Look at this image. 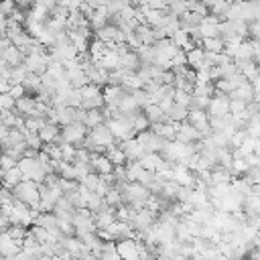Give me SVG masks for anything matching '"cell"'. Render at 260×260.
Segmentation results:
<instances>
[{"label": "cell", "instance_id": "816d5d0a", "mask_svg": "<svg viewBox=\"0 0 260 260\" xmlns=\"http://www.w3.org/2000/svg\"><path fill=\"white\" fill-rule=\"evenodd\" d=\"M8 132H10V128H8L6 124H2V122H0V142H2V140L8 136Z\"/></svg>", "mask_w": 260, "mask_h": 260}, {"label": "cell", "instance_id": "7a4b0ae2", "mask_svg": "<svg viewBox=\"0 0 260 260\" xmlns=\"http://www.w3.org/2000/svg\"><path fill=\"white\" fill-rule=\"evenodd\" d=\"M12 193H14V197H16L18 201L26 203L30 209H39V205H41L39 183H35V181H22V183H18V185L12 189ZM39 211H41V209H39Z\"/></svg>", "mask_w": 260, "mask_h": 260}, {"label": "cell", "instance_id": "484cf974", "mask_svg": "<svg viewBox=\"0 0 260 260\" xmlns=\"http://www.w3.org/2000/svg\"><path fill=\"white\" fill-rule=\"evenodd\" d=\"M140 110H142V108L138 106L136 98H134L130 91H126V95L122 98V102H120V106H118V112H120V114H124V116H130V114L140 112Z\"/></svg>", "mask_w": 260, "mask_h": 260}, {"label": "cell", "instance_id": "681fc988", "mask_svg": "<svg viewBox=\"0 0 260 260\" xmlns=\"http://www.w3.org/2000/svg\"><path fill=\"white\" fill-rule=\"evenodd\" d=\"M250 35H252V39L260 41V20H254V22H250Z\"/></svg>", "mask_w": 260, "mask_h": 260}, {"label": "cell", "instance_id": "7c38bea8", "mask_svg": "<svg viewBox=\"0 0 260 260\" xmlns=\"http://www.w3.org/2000/svg\"><path fill=\"white\" fill-rule=\"evenodd\" d=\"M207 114L213 116V118H225V116H230V95L215 91L211 95L209 106H207Z\"/></svg>", "mask_w": 260, "mask_h": 260}, {"label": "cell", "instance_id": "ba28073f", "mask_svg": "<svg viewBox=\"0 0 260 260\" xmlns=\"http://www.w3.org/2000/svg\"><path fill=\"white\" fill-rule=\"evenodd\" d=\"M51 65V59H49V51L45 53H30L24 57V67L28 73H35V75H43Z\"/></svg>", "mask_w": 260, "mask_h": 260}, {"label": "cell", "instance_id": "7bdbcfd3", "mask_svg": "<svg viewBox=\"0 0 260 260\" xmlns=\"http://www.w3.org/2000/svg\"><path fill=\"white\" fill-rule=\"evenodd\" d=\"M16 100L10 93H0V112H14Z\"/></svg>", "mask_w": 260, "mask_h": 260}, {"label": "cell", "instance_id": "603a6c76", "mask_svg": "<svg viewBox=\"0 0 260 260\" xmlns=\"http://www.w3.org/2000/svg\"><path fill=\"white\" fill-rule=\"evenodd\" d=\"M14 112H16L18 116H22V118L35 116V112H37V100H35L32 95H24V98L16 100V108H14Z\"/></svg>", "mask_w": 260, "mask_h": 260}, {"label": "cell", "instance_id": "f1b7e54d", "mask_svg": "<svg viewBox=\"0 0 260 260\" xmlns=\"http://www.w3.org/2000/svg\"><path fill=\"white\" fill-rule=\"evenodd\" d=\"M0 59H4L10 67H18V65H22L24 63V55L20 53V49L18 47H14V45H10L4 53H2V57Z\"/></svg>", "mask_w": 260, "mask_h": 260}, {"label": "cell", "instance_id": "4316f807", "mask_svg": "<svg viewBox=\"0 0 260 260\" xmlns=\"http://www.w3.org/2000/svg\"><path fill=\"white\" fill-rule=\"evenodd\" d=\"M128 120H130V124H132V128H134V132L136 134H140V132H146L148 128H150V120L144 116V112L140 110V112H134V114H130V116H126Z\"/></svg>", "mask_w": 260, "mask_h": 260}, {"label": "cell", "instance_id": "5b68a950", "mask_svg": "<svg viewBox=\"0 0 260 260\" xmlns=\"http://www.w3.org/2000/svg\"><path fill=\"white\" fill-rule=\"evenodd\" d=\"M110 132L114 134L116 142H124V140H130V138H136V132L130 124V120L126 116H120V118H112V120H106Z\"/></svg>", "mask_w": 260, "mask_h": 260}, {"label": "cell", "instance_id": "9c48e42d", "mask_svg": "<svg viewBox=\"0 0 260 260\" xmlns=\"http://www.w3.org/2000/svg\"><path fill=\"white\" fill-rule=\"evenodd\" d=\"M187 122L205 138L211 134V126H209V114L207 110H197V108H191L189 110V116H187Z\"/></svg>", "mask_w": 260, "mask_h": 260}, {"label": "cell", "instance_id": "f5cc1de1", "mask_svg": "<svg viewBox=\"0 0 260 260\" xmlns=\"http://www.w3.org/2000/svg\"><path fill=\"white\" fill-rule=\"evenodd\" d=\"M250 83H252V87H254V91L256 93H260V73L254 77V79H250Z\"/></svg>", "mask_w": 260, "mask_h": 260}, {"label": "cell", "instance_id": "44dd1931", "mask_svg": "<svg viewBox=\"0 0 260 260\" xmlns=\"http://www.w3.org/2000/svg\"><path fill=\"white\" fill-rule=\"evenodd\" d=\"M236 67H238V73H242L248 81L254 79L258 73H260V67H258V61L254 59H240V61H234Z\"/></svg>", "mask_w": 260, "mask_h": 260}, {"label": "cell", "instance_id": "c3c4849f", "mask_svg": "<svg viewBox=\"0 0 260 260\" xmlns=\"http://www.w3.org/2000/svg\"><path fill=\"white\" fill-rule=\"evenodd\" d=\"M14 100H20V98H24L26 95V89H24V85L22 83H14L12 87H10V91H8Z\"/></svg>", "mask_w": 260, "mask_h": 260}, {"label": "cell", "instance_id": "11a10c76", "mask_svg": "<svg viewBox=\"0 0 260 260\" xmlns=\"http://www.w3.org/2000/svg\"><path fill=\"white\" fill-rule=\"evenodd\" d=\"M215 260H232V258H228V256H223V254H219Z\"/></svg>", "mask_w": 260, "mask_h": 260}, {"label": "cell", "instance_id": "277c9868", "mask_svg": "<svg viewBox=\"0 0 260 260\" xmlns=\"http://www.w3.org/2000/svg\"><path fill=\"white\" fill-rule=\"evenodd\" d=\"M79 91H81V108L83 110H102L104 108V91L100 85L87 83Z\"/></svg>", "mask_w": 260, "mask_h": 260}, {"label": "cell", "instance_id": "52a82bcc", "mask_svg": "<svg viewBox=\"0 0 260 260\" xmlns=\"http://www.w3.org/2000/svg\"><path fill=\"white\" fill-rule=\"evenodd\" d=\"M87 132H89V130L85 128V124H81V122H71V124H67V126L61 128V140H63L65 144L81 146L83 140L87 138Z\"/></svg>", "mask_w": 260, "mask_h": 260}, {"label": "cell", "instance_id": "f6af8a7d", "mask_svg": "<svg viewBox=\"0 0 260 260\" xmlns=\"http://www.w3.org/2000/svg\"><path fill=\"white\" fill-rule=\"evenodd\" d=\"M130 6V0H112L110 4H108V10H110V16H114V14H120L124 8H128Z\"/></svg>", "mask_w": 260, "mask_h": 260}, {"label": "cell", "instance_id": "d4e9b609", "mask_svg": "<svg viewBox=\"0 0 260 260\" xmlns=\"http://www.w3.org/2000/svg\"><path fill=\"white\" fill-rule=\"evenodd\" d=\"M24 179H22V173H20V169H18V165L14 167V169H8V171H4L2 173V187H6V189H14L18 183H22Z\"/></svg>", "mask_w": 260, "mask_h": 260}, {"label": "cell", "instance_id": "f907efd6", "mask_svg": "<svg viewBox=\"0 0 260 260\" xmlns=\"http://www.w3.org/2000/svg\"><path fill=\"white\" fill-rule=\"evenodd\" d=\"M35 4H41V6H47V8L51 10L53 6H57V0H35Z\"/></svg>", "mask_w": 260, "mask_h": 260}, {"label": "cell", "instance_id": "5bb4252c", "mask_svg": "<svg viewBox=\"0 0 260 260\" xmlns=\"http://www.w3.org/2000/svg\"><path fill=\"white\" fill-rule=\"evenodd\" d=\"M20 250H22V242L20 240L12 238L8 232H0V254L4 258H10L12 260Z\"/></svg>", "mask_w": 260, "mask_h": 260}, {"label": "cell", "instance_id": "9a60e30c", "mask_svg": "<svg viewBox=\"0 0 260 260\" xmlns=\"http://www.w3.org/2000/svg\"><path fill=\"white\" fill-rule=\"evenodd\" d=\"M203 136L185 120V122H181V124H177V138L175 140H179V142H183V144H195V142H199Z\"/></svg>", "mask_w": 260, "mask_h": 260}, {"label": "cell", "instance_id": "7402d4cb", "mask_svg": "<svg viewBox=\"0 0 260 260\" xmlns=\"http://www.w3.org/2000/svg\"><path fill=\"white\" fill-rule=\"evenodd\" d=\"M254 98H256V91H254V87H252L250 81H244L242 85H238V87L230 93V100H242V102H246V104H252Z\"/></svg>", "mask_w": 260, "mask_h": 260}, {"label": "cell", "instance_id": "e0dca14e", "mask_svg": "<svg viewBox=\"0 0 260 260\" xmlns=\"http://www.w3.org/2000/svg\"><path fill=\"white\" fill-rule=\"evenodd\" d=\"M91 169H93V173H98V175H112L114 173V162L106 156V154H98V152H91Z\"/></svg>", "mask_w": 260, "mask_h": 260}, {"label": "cell", "instance_id": "1f68e13d", "mask_svg": "<svg viewBox=\"0 0 260 260\" xmlns=\"http://www.w3.org/2000/svg\"><path fill=\"white\" fill-rule=\"evenodd\" d=\"M104 154H106V156H108V158L114 162V167H122V165H126V162H128V158H126L124 150H122L118 144H112V146H108Z\"/></svg>", "mask_w": 260, "mask_h": 260}, {"label": "cell", "instance_id": "836d02e7", "mask_svg": "<svg viewBox=\"0 0 260 260\" xmlns=\"http://www.w3.org/2000/svg\"><path fill=\"white\" fill-rule=\"evenodd\" d=\"M187 116H189V110L183 108V106H177V104H173V106L167 110V120H169V122H175V124L185 122Z\"/></svg>", "mask_w": 260, "mask_h": 260}, {"label": "cell", "instance_id": "60d3db41", "mask_svg": "<svg viewBox=\"0 0 260 260\" xmlns=\"http://www.w3.org/2000/svg\"><path fill=\"white\" fill-rule=\"evenodd\" d=\"M24 142H26V146L28 148H35V150H41L43 148V140H41V136H39V132H24Z\"/></svg>", "mask_w": 260, "mask_h": 260}, {"label": "cell", "instance_id": "cb8c5ba5", "mask_svg": "<svg viewBox=\"0 0 260 260\" xmlns=\"http://www.w3.org/2000/svg\"><path fill=\"white\" fill-rule=\"evenodd\" d=\"M187 67L199 71L205 67V49L203 47H195L191 51H187Z\"/></svg>", "mask_w": 260, "mask_h": 260}, {"label": "cell", "instance_id": "d590c367", "mask_svg": "<svg viewBox=\"0 0 260 260\" xmlns=\"http://www.w3.org/2000/svg\"><path fill=\"white\" fill-rule=\"evenodd\" d=\"M201 47H203L207 53H223L225 43H223L221 37H213V39H203V41H201Z\"/></svg>", "mask_w": 260, "mask_h": 260}, {"label": "cell", "instance_id": "8992f818", "mask_svg": "<svg viewBox=\"0 0 260 260\" xmlns=\"http://www.w3.org/2000/svg\"><path fill=\"white\" fill-rule=\"evenodd\" d=\"M71 223H73V228H75V236H81V234H93V232H98L95 221H93V211H89L87 207L75 209V215H73Z\"/></svg>", "mask_w": 260, "mask_h": 260}, {"label": "cell", "instance_id": "30bf717a", "mask_svg": "<svg viewBox=\"0 0 260 260\" xmlns=\"http://www.w3.org/2000/svg\"><path fill=\"white\" fill-rule=\"evenodd\" d=\"M136 140L140 142V146L144 148V152H162V148H165V144L169 142V140H165V138H160L158 134H154L152 130H146V132H140V134H136Z\"/></svg>", "mask_w": 260, "mask_h": 260}, {"label": "cell", "instance_id": "4fadbf2b", "mask_svg": "<svg viewBox=\"0 0 260 260\" xmlns=\"http://www.w3.org/2000/svg\"><path fill=\"white\" fill-rule=\"evenodd\" d=\"M104 108L108 110H118L122 98L126 95V89L122 85H104Z\"/></svg>", "mask_w": 260, "mask_h": 260}, {"label": "cell", "instance_id": "ee69618b", "mask_svg": "<svg viewBox=\"0 0 260 260\" xmlns=\"http://www.w3.org/2000/svg\"><path fill=\"white\" fill-rule=\"evenodd\" d=\"M49 18H55V20H63V22H67V18H69V10L57 4V6H53V8L49 10Z\"/></svg>", "mask_w": 260, "mask_h": 260}, {"label": "cell", "instance_id": "db71d44e", "mask_svg": "<svg viewBox=\"0 0 260 260\" xmlns=\"http://www.w3.org/2000/svg\"><path fill=\"white\" fill-rule=\"evenodd\" d=\"M110 2H112V0H98V4H100V6H108Z\"/></svg>", "mask_w": 260, "mask_h": 260}, {"label": "cell", "instance_id": "2e32d148", "mask_svg": "<svg viewBox=\"0 0 260 260\" xmlns=\"http://www.w3.org/2000/svg\"><path fill=\"white\" fill-rule=\"evenodd\" d=\"M85 75H87L89 83H93V85H108V81H110V71L102 69L95 63H89L85 67Z\"/></svg>", "mask_w": 260, "mask_h": 260}, {"label": "cell", "instance_id": "8fae6325", "mask_svg": "<svg viewBox=\"0 0 260 260\" xmlns=\"http://www.w3.org/2000/svg\"><path fill=\"white\" fill-rule=\"evenodd\" d=\"M130 223H132L134 232H148L156 223V211H152L148 207L136 209V213H134V217H132Z\"/></svg>", "mask_w": 260, "mask_h": 260}, {"label": "cell", "instance_id": "7dc6e473", "mask_svg": "<svg viewBox=\"0 0 260 260\" xmlns=\"http://www.w3.org/2000/svg\"><path fill=\"white\" fill-rule=\"evenodd\" d=\"M18 165V160H14L12 156H8V154H4V152H0V171L4 173V171H8V169H14Z\"/></svg>", "mask_w": 260, "mask_h": 260}, {"label": "cell", "instance_id": "bcb514c9", "mask_svg": "<svg viewBox=\"0 0 260 260\" xmlns=\"http://www.w3.org/2000/svg\"><path fill=\"white\" fill-rule=\"evenodd\" d=\"M16 8H18L16 0H0V10H2V14H4L6 18L12 16V14L16 12Z\"/></svg>", "mask_w": 260, "mask_h": 260}, {"label": "cell", "instance_id": "f35d334b", "mask_svg": "<svg viewBox=\"0 0 260 260\" xmlns=\"http://www.w3.org/2000/svg\"><path fill=\"white\" fill-rule=\"evenodd\" d=\"M28 14L37 20V22H47L49 20V8L41 6V4H32V8L28 10Z\"/></svg>", "mask_w": 260, "mask_h": 260}, {"label": "cell", "instance_id": "e575fe53", "mask_svg": "<svg viewBox=\"0 0 260 260\" xmlns=\"http://www.w3.org/2000/svg\"><path fill=\"white\" fill-rule=\"evenodd\" d=\"M110 47L106 45V43H102V41H98V39H93L91 43H89V49H87V55L91 57V61L93 63H98L104 55H106V51H108Z\"/></svg>", "mask_w": 260, "mask_h": 260}, {"label": "cell", "instance_id": "ac0fdd59", "mask_svg": "<svg viewBox=\"0 0 260 260\" xmlns=\"http://www.w3.org/2000/svg\"><path fill=\"white\" fill-rule=\"evenodd\" d=\"M118 146L124 150V154H126V158L128 160H140L146 152H144V148L140 146V142L136 140V138H130V140H124V142H118Z\"/></svg>", "mask_w": 260, "mask_h": 260}, {"label": "cell", "instance_id": "f546056e", "mask_svg": "<svg viewBox=\"0 0 260 260\" xmlns=\"http://www.w3.org/2000/svg\"><path fill=\"white\" fill-rule=\"evenodd\" d=\"M142 112L150 120V124H158V122H165L167 120V114L162 112V108L158 104H148L146 108H142Z\"/></svg>", "mask_w": 260, "mask_h": 260}, {"label": "cell", "instance_id": "ffe728a7", "mask_svg": "<svg viewBox=\"0 0 260 260\" xmlns=\"http://www.w3.org/2000/svg\"><path fill=\"white\" fill-rule=\"evenodd\" d=\"M150 130L154 134H158L160 138H165V140H175L177 138V124L169 122V120L158 122V124H150Z\"/></svg>", "mask_w": 260, "mask_h": 260}, {"label": "cell", "instance_id": "3957f363", "mask_svg": "<svg viewBox=\"0 0 260 260\" xmlns=\"http://www.w3.org/2000/svg\"><path fill=\"white\" fill-rule=\"evenodd\" d=\"M116 250L120 260H148L150 256L146 254V250L142 248V244L134 238H124L116 242Z\"/></svg>", "mask_w": 260, "mask_h": 260}, {"label": "cell", "instance_id": "83f0119b", "mask_svg": "<svg viewBox=\"0 0 260 260\" xmlns=\"http://www.w3.org/2000/svg\"><path fill=\"white\" fill-rule=\"evenodd\" d=\"M134 35H136V39L140 41V45H154V43H156V39H154V28L148 26V24H138V26L134 28Z\"/></svg>", "mask_w": 260, "mask_h": 260}, {"label": "cell", "instance_id": "6da1fadb", "mask_svg": "<svg viewBox=\"0 0 260 260\" xmlns=\"http://www.w3.org/2000/svg\"><path fill=\"white\" fill-rule=\"evenodd\" d=\"M18 169L24 181H35V183H43L49 173H55L53 165H45L39 158H26V156L18 160Z\"/></svg>", "mask_w": 260, "mask_h": 260}, {"label": "cell", "instance_id": "8d00e7d4", "mask_svg": "<svg viewBox=\"0 0 260 260\" xmlns=\"http://www.w3.org/2000/svg\"><path fill=\"white\" fill-rule=\"evenodd\" d=\"M173 102H175L177 106H183V108L191 110V104H193V93H189V91H185V89H175Z\"/></svg>", "mask_w": 260, "mask_h": 260}, {"label": "cell", "instance_id": "ab89813d", "mask_svg": "<svg viewBox=\"0 0 260 260\" xmlns=\"http://www.w3.org/2000/svg\"><path fill=\"white\" fill-rule=\"evenodd\" d=\"M47 122H49L47 118H35V116H28V118H24V128H26L28 132H39Z\"/></svg>", "mask_w": 260, "mask_h": 260}, {"label": "cell", "instance_id": "d6a6232c", "mask_svg": "<svg viewBox=\"0 0 260 260\" xmlns=\"http://www.w3.org/2000/svg\"><path fill=\"white\" fill-rule=\"evenodd\" d=\"M138 162H140V167H142V169L156 173L158 165L162 162V154H158V152H146V154H144V156H142Z\"/></svg>", "mask_w": 260, "mask_h": 260}, {"label": "cell", "instance_id": "4dcf8cb0", "mask_svg": "<svg viewBox=\"0 0 260 260\" xmlns=\"http://www.w3.org/2000/svg\"><path fill=\"white\" fill-rule=\"evenodd\" d=\"M83 124H85V128H87V130L98 128V126L106 124V116H104V112H102V110H87Z\"/></svg>", "mask_w": 260, "mask_h": 260}, {"label": "cell", "instance_id": "b9f144b4", "mask_svg": "<svg viewBox=\"0 0 260 260\" xmlns=\"http://www.w3.org/2000/svg\"><path fill=\"white\" fill-rule=\"evenodd\" d=\"M26 75H28V71H26L24 63L18 65V67H12V71H10V81H12V85H14V83H22V81L26 79Z\"/></svg>", "mask_w": 260, "mask_h": 260}, {"label": "cell", "instance_id": "d6986e66", "mask_svg": "<svg viewBox=\"0 0 260 260\" xmlns=\"http://www.w3.org/2000/svg\"><path fill=\"white\" fill-rule=\"evenodd\" d=\"M93 221H95V228H98V230H106V228H110V225L116 221V207L106 205L102 211L93 213Z\"/></svg>", "mask_w": 260, "mask_h": 260}, {"label": "cell", "instance_id": "74e56055", "mask_svg": "<svg viewBox=\"0 0 260 260\" xmlns=\"http://www.w3.org/2000/svg\"><path fill=\"white\" fill-rule=\"evenodd\" d=\"M230 171H232V175H234V177H244V175H248L250 165H248V160H246V158H234V162H232Z\"/></svg>", "mask_w": 260, "mask_h": 260}]
</instances>
